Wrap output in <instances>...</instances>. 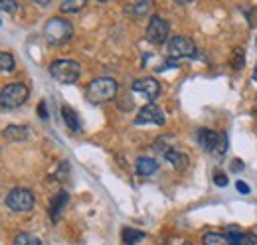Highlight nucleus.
I'll return each instance as SVG.
<instances>
[{
  "label": "nucleus",
  "instance_id": "28",
  "mask_svg": "<svg viewBox=\"0 0 257 245\" xmlns=\"http://www.w3.org/2000/svg\"><path fill=\"white\" fill-rule=\"evenodd\" d=\"M229 168H231L233 172H239V170H243V162H241L239 158H233L231 164H229Z\"/></svg>",
  "mask_w": 257,
  "mask_h": 245
},
{
  "label": "nucleus",
  "instance_id": "12",
  "mask_svg": "<svg viewBox=\"0 0 257 245\" xmlns=\"http://www.w3.org/2000/svg\"><path fill=\"white\" fill-rule=\"evenodd\" d=\"M2 137L6 141H10V143H22L28 137V129L24 125H8L2 131Z\"/></svg>",
  "mask_w": 257,
  "mask_h": 245
},
{
  "label": "nucleus",
  "instance_id": "3",
  "mask_svg": "<svg viewBox=\"0 0 257 245\" xmlns=\"http://www.w3.org/2000/svg\"><path fill=\"white\" fill-rule=\"evenodd\" d=\"M50 75L58 83H75L81 75V67L73 60H56L50 65Z\"/></svg>",
  "mask_w": 257,
  "mask_h": 245
},
{
  "label": "nucleus",
  "instance_id": "14",
  "mask_svg": "<svg viewBox=\"0 0 257 245\" xmlns=\"http://www.w3.org/2000/svg\"><path fill=\"white\" fill-rule=\"evenodd\" d=\"M164 158L174 166V170H184L188 166V156L182 153V151H176V149H170L168 153L164 154Z\"/></svg>",
  "mask_w": 257,
  "mask_h": 245
},
{
  "label": "nucleus",
  "instance_id": "24",
  "mask_svg": "<svg viewBox=\"0 0 257 245\" xmlns=\"http://www.w3.org/2000/svg\"><path fill=\"white\" fill-rule=\"evenodd\" d=\"M225 151H227V135H225V133H220V141H218V147H216L214 153L222 156V154H225Z\"/></svg>",
  "mask_w": 257,
  "mask_h": 245
},
{
  "label": "nucleus",
  "instance_id": "5",
  "mask_svg": "<svg viewBox=\"0 0 257 245\" xmlns=\"http://www.w3.org/2000/svg\"><path fill=\"white\" fill-rule=\"evenodd\" d=\"M28 87L22 83H10L0 91V107L2 109H18L28 101Z\"/></svg>",
  "mask_w": 257,
  "mask_h": 245
},
{
  "label": "nucleus",
  "instance_id": "29",
  "mask_svg": "<svg viewBox=\"0 0 257 245\" xmlns=\"http://www.w3.org/2000/svg\"><path fill=\"white\" fill-rule=\"evenodd\" d=\"M67 170H69V164L64 162V164H62V168L58 170V176H56V178H58V180H65V172H67Z\"/></svg>",
  "mask_w": 257,
  "mask_h": 245
},
{
  "label": "nucleus",
  "instance_id": "26",
  "mask_svg": "<svg viewBox=\"0 0 257 245\" xmlns=\"http://www.w3.org/2000/svg\"><path fill=\"white\" fill-rule=\"evenodd\" d=\"M214 182L218 184V186H227V176H225L224 172H220V170H216V174H214Z\"/></svg>",
  "mask_w": 257,
  "mask_h": 245
},
{
  "label": "nucleus",
  "instance_id": "27",
  "mask_svg": "<svg viewBox=\"0 0 257 245\" xmlns=\"http://www.w3.org/2000/svg\"><path fill=\"white\" fill-rule=\"evenodd\" d=\"M235 188L239 190V194H251V186H249V184H245L243 180H239V182L235 184Z\"/></svg>",
  "mask_w": 257,
  "mask_h": 245
},
{
  "label": "nucleus",
  "instance_id": "2",
  "mask_svg": "<svg viewBox=\"0 0 257 245\" xmlns=\"http://www.w3.org/2000/svg\"><path fill=\"white\" fill-rule=\"evenodd\" d=\"M73 36V26L65 18H50L44 26V38L50 46H62Z\"/></svg>",
  "mask_w": 257,
  "mask_h": 245
},
{
  "label": "nucleus",
  "instance_id": "23",
  "mask_svg": "<svg viewBox=\"0 0 257 245\" xmlns=\"http://www.w3.org/2000/svg\"><path fill=\"white\" fill-rule=\"evenodd\" d=\"M14 65H16V61H14V58L10 54L0 52V71H12Z\"/></svg>",
  "mask_w": 257,
  "mask_h": 245
},
{
  "label": "nucleus",
  "instance_id": "19",
  "mask_svg": "<svg viewBox=\"0 0 257 245\" xmlns=\"http://www.w3.org/2000/svg\"><path fill=\"white\" fill-rule=\"evenodd\" d=\"M243 65H245V52H243V48H233V54H231V67H233L235 71H239V69H243Z\"/></svg>",
  "mask_w": 257,
  "mask_h": 245
},
{
  "label": "nucleus",
  "instance_id": "6",
  "mask_svg": "<svg viewBox=\"0 0 257 245\" xmlns=\"http://www.w3.org/2000/svg\"><path fill=\"white\" fill-rule=\"evenodd\" d=\"M166 50H168V56H172V58H194L196 52H198L194 40L188 38V36H174V38H170Z\"/></svg>",
  "mask_w": 257,
  "mask_h": 245
},
{
  "label": "nucleus",
  "instance_id": "1",
  "mask_svg": "<svg viewBox=\"0 0 257 245\" xmlns=\"http://www.w3.org/2000/svg\"><path fill=\"white\" fill-rule=\"evenodd\" d=\"M119 93V85L115 79L111 77H99L93 79L87 87V101L93 105H105L109 101H113Z\"/></svg>",
  "mask_w": 257,
  "mask_h": 245
},
{
  "label": "nucleus",
  "instance_id": "11",
  "mask_svg": "<svg viewBox=\"0 0 257 245\" xmlns=\"http://www.w3.org/2000/svg\"><path fill=\"white\" fill-rule=\"evenodd\" d=\"M135 170H137L139 176H153L159 170V162L151 156H139L137 164H135Z\"/></svg>",
  "mask_w": 257,
  "mask_h": 245
},
{
  "label": "nucleus",
  "instance_id": "32",
  "mask_svg": "<svg viewBox=\"0 0 257 245\" xmlns=\"http://www.w3.org/2000/svg\"><path fill=\"white\" fill-rule=\"evenodd\" d=\"M253 115H255V117H257V109H255V113H253Z\"/></svg>",
  "mask_w": 257,
  "mask_h": 245
},
{
  "label": "nucleus",
  "instance_id": "20",
  "mask_svg": "<svg viewBox=\"0 0 257 245\" xmlns=\"http://www.w3.org/2000/svg\"><path fill=\"white\" fill-rule=\"evenodd\" d=\"M153 149H155V151H159V153H162V154H166L168 151H170V149H172V137H170V135L159 137V139L155 141Z\"/></svg>",
  "mask_w": 257,
  "mask_h": 245
},
{
  "label": "nucleus",
  "instance_id": "17",
  "mask_svg": "<svg viewBox=\"0 0 257 245\" xmlns=\"http://www.w3.org/2000/svg\"><path fill=\"white\" fill-rule=\"evenodd\" d=\"M121 235H123V243L125 245H137L139 241L145 239V233H143V231H139V229H131V227H125Z\"/></svg>",
  "mask_w": 257,
  "mask_h": 245
},
{
  "label": "nucleus",
  "instance_id": "10",
  "mask_svg": "<svg viewBox=\"0 0 257 245\" xmlns=\"http://www.w3.org/2000/svg\"><path fill=\"white\" fill-rule=\"evenodd\" d=\"M220 141V133L212 131V129H200L198 131V145L206 151V153H214Z\"/></svg>",
  "mask_w": 257,
  "mask_h": 245
},
{
  "label": "nucleus",
  "instance_id": "16",
  "mask_svg": "<svg viewBox=\"0 0 257 245\" xmlns=\"http://www.w3.org/2000/svg\"><path fill=\"white\" fill-rule=\"evenodd\" d=\"M127 12L131 18H143L151 12V2L147 0H141V2H135V4H128Z\"/></svg>",
  "mask_w": 257,
  "mask_h": 245
},
{
  "label": "nucleus",
  "instance_id": "9",
  "mask_svg": "<svg viewBox=\"0 0 257 245\" xmlns=\"http://www.w3.org/2000/svg\"><path fill=\"white\" fill-rule=\"evenodd\" d=\"M133 91L143 95L149 101H155L159 97V93H161V83L155 77H141V79H137L133 83Z\"/></svg>",
  "mask_w": 257,
  "mask_h": 245
},
{
  "label": "nucleus",
  "instance_id": "18",
  "mask_svg": "<svg viewBox=\"0 0 257 245\" xmlns=\"http://www.w3.org/2000/svg\"><path fill=\"white\" fill-rule=\"evenodd\" d=\"M202 241H204V245H229V241H227V237H225L224 233H216V231L206 233Z\"/></svg>",
  "mask_w": 257,
  "mask_h": 245
},
{
  "label": "nucleus",
  "instance_id": "4",
  "mask_svg": "<svg viewBox=\"0 0 257 245\" xmlns=\"http://www.w3.org/2000/svg\"><path fill=\"white\" fill-rule=\"evenodd\" d=\"M36 204V198L28 188H14L6 196V206L14 214H28Z\"/></svg>",
  "mask_w": 257,
  "mask_h": 245
},
{
  "label": "nucleus",
  "instance_id": "22",
  "mask_svg": "<svg viewBox=\"0 0 257 245\" xmlns=\"http://www.w3.org/2000/svg\"><path fill=\"white\" fill-rule=\"evenodd\" d=\"M62 12H79L85 8V0H65L62 2Z\"/></svg>",
  "mask_w": 257,
  "mask_h": 245
},
{
  "label": "nucleus",
  "instance_id": "33",
  "mask_svg": "<svg viewBox=\"0 0 257 245\" xmlns=\"http://www.w3.org/2000/svg\"><path fill=\"white\" fill-rule=\"evenodd\" d=\"M184 245H192V243H184Z\"/></svg>",
  "mask_w": 257,
  "mask_h": 245
},
{
  "label": "nucleus",
  "instance_id": "8",
  "mask_svg": "<svg viewBox=\"0 0 257 245\" xmlns=\"http://www.w3.org/2000/svg\"><path fill=\"white\" fill-rule=\"evenodd\" d=\"M164 121H166L164 111L155 103H149L143 109H139V113L135 117V125H149V122L151 125H164Z\"/></svg>",
  "mask_w": 257,
  "mask_h": 245
},
{
  "label": "nucleus",
  "instance_id": "7",
  "mask_svg": "<svg viewBox=\"0 0 257 245\" xmlns=\"http://www.w3.org/2000/svg\"><path fill=\"white\" fill-rule=\"evenodd\" d=\"M168 32H170V26H168V22L162 16H159V14L151 16L149 26H147V40L151 44H155V46L164 44L166 38H168Z\"/></svg>",
  "mask_w": 257,
  "mask_h": 245
},
{
  "label": "nucleus",
  "instance_id": "25",
  "mask_svg": "<svg viewBox=\"0 0 257 245\" xmlns=\"http://www.w3.org/2000/svg\"><path fill=\"white\" fill-rule=\"evenodd\" d=\"M0 10H4V12H10V14H14V12L18 10V4H16L14 0H0Z\"/></svg>",
  "mask_w": 257,
  "mask_h": 245
},
{
  "label": "nucleus",
  "instance_id": "15",
  "mask_svg": "<svg viewBox=\"0 0 257 245\" xmlns=\"http://www.w3.org/2000/svg\"><path fill=\"white\" fill-rule=\"evenodd\" d=\"M62 117H64V121L69 131H73V133H79V131H81V121H79L77 113H75L71 107H67V105L62 107Z\"/></svg>",
  "mask_w": 257,
  "mask_h": 245
},
{
  "label": "nucleus",
  "instance_id": "21",
  "mask_svg": "<svg viewBox=\"0 0 257 245\" xmlns=\"http://www.w3.org/2000/svg\"><path fill=\"white\" fill-rule=\"evenodd\" d=\"M14 245H42V239L32 233H18L14 239Z\"/></svg>",
  "mask_w": 257,
  "mask_h": 245
},
{
  "label": "nucleus",
  "instance_id": "13",
  "mask_svg": "<svg viewBox=\"0 0 257 245\" xmlns=\"http://www.w3.org/2000/svg\"><path fill=\"white\" fill-rule=\"evenodd\" d=\"M67 202H69V194L64 192V190L52 200V204H50V215H52V221H54V223L60 219V215H62L64 208L67 206Z\"/></svg>",
  "mask_w": 257,
  "mask_h": 245
},
{
  "label": "nucleus",
  "instance_id": "30",
  "mask_svg": "<svg viewBox=\"0 0 257 245\" xmlns=\"http://www.w3.org/2000/svg\"><path fill=\"white\" fill-rule=\"evenodd\" d=\"M38 115H40V117H42L44 121L48 119V111H46V103H44V101H42V103L38 105Z\"/></svg>",
  "mask_w": 257,
  "mask_h": 245
},
{
  "label": "nucleus",
  "instance_id": "31",
  "mask_svg": "<svg viewBox=\"0 0 257 245\" xmlns=\"http://www.w3.org/2000/svg\"><path fill=\"white\" fill-rule=\"evenodd\" d=\"M253 79L257 81V65H255V71H253Z\"/></svg>",
  "mask_w": 257,
  "mask_h": 245
}]
</instances>
